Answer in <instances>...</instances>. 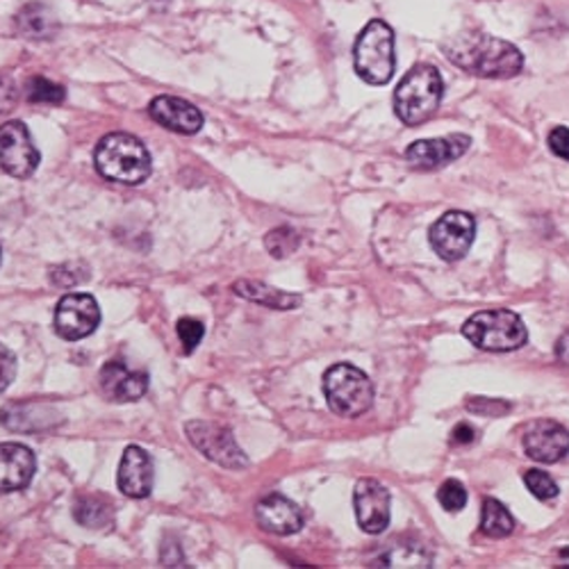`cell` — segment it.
Wrapping results in <instances>:
<instances>
[{
    "label": "cell",
    "mask_w": 569,
    "mask_h": 569,
    "mask_svg": "<svg viewBox=\"0 0 569 569\" xmlns=\"http://www.w3.org/2000/svg\"><path fill=\"white\" fill-rule=\"evenodd\" d=\"M353 508L358 527L378 536L390 527V490L376 479H360L353 490Z\"/></svg>",
    "instance_id": "11"
},
{
    "label": "cell",
    "mask_w": 569,
    "mask_h": 569,
    "mask_svg": "<svg viewBox=\"0 0 569 569\" xmlns=\"http://www.w3.org/2000/svg\"><path fill=\"white\" fill-rule=\"evenodd\" d=\"M93 164L103 178L123 184L144 182L153 169L147 147L128 132L106 134L93 151Z\"/></svg>",
    "instance_id": "2"
},
{
    "label": "cell",
    "mask_w": 569,
    "mask_h": 569,
    "mask_svg": "<svg viewBox=\"0 0 569 569\" xmlns=\"http://www.w3.org/2000/svg\"><path fill=\"white\" fill-rule=\"evenodd\" d=\"M556 360L562 367H569V333H565L556 345Z\"/></svg>",
    "instance_id": "35"
},
{
    "label": "cell",
    "mask_w": 569,
    "mask_h": 569,
    "mask_svg": "<svg viewBox=\"0 0 569 569\" xmlns=\"http://www.w3.org/2000/svg\"><path fill=\"white\" fill-rule=\"evenodd\" d=\"M467 408L471 412L477 415H490V417H497V415H506L510 410V403H503V401H490V399H469Z\"/></svg>",
    "instance_id": "32"
},
{
    "label": "cell",
    "mask_w": 569,
    "mask_h": 569,
    "mask_svg": "<svg viewBox=\"0 0 569 569\" xmlns=\"http://www.w3.org/2000/svg\"><path fill=\"white\" fill-rule=\"evenodd\" d=\"M56 284H62V288H69V284H76L80 280V273H78V267L76 264H62L56 273Z\"/></svg>",
    "instance_id": "33"
},
{
    "label": "cell",
    "mask_w": 569,
    "mask_h": 569,
    "mask_svg": "<svg viewBox=\"0 0 569 569\" xmlns=\"http://www.w3.org/2000/svg\"><path fill=\"white\" fill-rule=\"evenodd\" d=\"M515 531V519L508 512V508L488 497L483 501V515H481V533L488 538H508Z\"/></svg>",
    "instance_id": "23"
},
{
    "label": "cell",
    "mask_w": 569,
    "mask_h": 569,
    "mask_svg": "<svg viewBox=\"0 0 569 569\" xmlns=\"http://www.w3.org/2000/svg\"><path fill=\"white\" fill-rule=\"evenodd\" d=\"M473 234H477V221H473V217L460 210H451L433 223L429 240L433 251L442 260L458 262L469 253Z\"/></svg>",
    "instance_id": "8"
},
{
    "label": "cell",
    "mask_w": 569,
    "mask_h": 569,
    "mask_svg": "<svg viewBox=\"0 0 569 569\" xmlns=\"http://www.w3.org/2000/svg\"><path fill=\"white\" fill-rule=\"evenodd\" d=\"M60 421L62 417L53 406L37 403V401H17V403L3 406V410H0V423L17 433L51 431Z\"/></svg>",
    "instance_id": "16"
},
{
    "label": "cell",
    "mask_w": 569,
    "mask_h": 569,
    "mask_svg": "<svg viewBox=\"0 0 569 569\" xmlns=\"http://www.w3.org/2000/svg\"><path fill=\"white\" fill-rule=\"evenodd\" d=\"M462 336L481 351H515L529 340V330L510 310H483L469 317Z\"/></svg>",
    "instance_id": "5"
},
{
    "label": "cell",
    "mask_w": 569,
    "mask_h": 569,
    "mask_svg": "<svg viewBox=\"0 0 569 569\" xmlns=\"http://www.w3.org/2000/svg\"><path fill=\"white\" fill-rule=\"evenodd\" d=\"M353 67L356 73L369 84H388L395 76L397 58H395V30L381 21H369L353 49Z\"/></svg>",
    "instance_id": "4"
},
{
    "label": "cell",
    "mask_w": 569,
    "mask_h": 569,
    "mask_svg": "<svg viewBox=\"0 0 569 569\" xmlns=\"http://www.w3.org/2000/svg\"><path fill=\"white\" fill-rule=\"evenodd\" d=\"M258 525L276 536H292L303 529L301 508L282 495H269L256 506Z\"/></svg>",
    "instance_id": "17"
},
{
    "label": "cell",
    "mask_w": 569,
    "mask_h": 569,
    "mask_svg": "<svg viewBox=\"0 0 569 569\" xmlns=\"http://www.w3.org/2000/svg\"><path fill=\"white\" fill-rule=\"evenodd\" d=\"M14 376H17V358L6 345H0V392H6L12 386Z\"/></svg>",
    "instance_id": "30"
},
{
    "label": "cell",
    "mask_w": 569,
    "mask_h": 569,
    "mask_svg": "<svg viewBox=\"0 0 569 569\" xmlns=\"http://www.w3.org/2000/svg\"><path fill=\"white\" fill-rule=\"evenodd\" d=\"M149 114L162 128L180 132V134H197L203 128V114L197 106L187 103L178 97H158L149 106Z\"/></svg>",
    "instance_id": "19"
},
{
    "label": "cell",
    "mask_w": 569,
    "mask_h": 569,
    "mask_svg": "<svg viewBox=\"0 0 569 569\" xmlns=\"http://www.w3.org/2000/svg\"><path fill=\"white\" fill-rule=\"evenodd\" d=\"M19 32L30 37V39H51L58 30V21L49 8H43L39 3H32L21 10L17 17Z\"/></svg>",
    "instance_id": "21"
},
{
    "label": "cell",
    "mask_w": 569,
    "mask_h": 569,
    "mask_svg": "<svg viewBox=\"0 0 569 569\" xmlns=\"http://www.w3.org/2000/svg\"><path fill=\"white\" fill-rule=\"evenodd\" d=\"M232 292L237 297H242L247 301L273 308V310H292L301 306V297L299 295H290L271 288L267 282H258V280H237L232 284Z\"/></svg>",
    "instance_id": "20"
},
{
    "label": "cell",
    "mask_w": 569,
    "mask_h": 569,
    "mask_svg": "<svg viewBox=\"0 0 569 569\" xmlns=\"http://www.w3.org/2000/svg\"><path fill=\"white\" fill-rule=\"evenodd\" d=\"M37 469L34 453L19 445L6 442L0 445V492H17L30 486Z\"/></svg>",
    "instance_id": "18"
},
{
    "label": "cell",
    "mask_w": 569,
    "mask_h": 569,
    "mask_svg": "<svg viewBox=\"0 0 569 569\" xmlns=\"http://www.w3.org/2000/svg\"><path fill=\"white\" fill-rule=\"evenodd\" d=\"M525 451L536 462H558L569 453V433L558 421L538 419L525 433Z\"/></svg>",
    "instance_id": "12"
},
{
    "label": "cell",
    "mask_w": 569,
    "mask_h": 569,
    "mask_svg": "<svg viewBox=\"0 0 569 569\" xmlns=\"http://www.w3.org/2000/svg\"><path fill=\"white\" fill-rule=\"evenodd\" d=\"M473 440H477V433H473V429H471L469 423H458V426H456L453 436H451V442H453V445L465 447V445H471Z\"/></svg>",
    "instance_id": "34"
},
{
    "label": "cell",
    "mask_w": 569,
    "mask_h": 569,
    "mask_svg": "<svg viewBox=\"0 0 569 569\" xmlns=\"http://www.w3.org/2000/svg\"><path fill=\"white\" fill-rule=\"evenodd\" d=\"M99 388L106 399L117 403L139 401L149 390V373L134 371L123 362H108L99 373Z\"/></svg>",
    "instance_id": "15"
},
{
    "label": "cell",
    "mask_w": 569,
    "mask_h": 569,
    "mask_svg": "<svg viewBox=\"0 0 569 569\" xmlns=\"http://www.w3.org/2000/svg\"><path fill=\"white\" fill-rule=\"evenodd\" d=\"M562 556H567V558H569V549H565V551H562Z\"/></svg>",
    "instance_id": "36"
},
{
    "label": "cell",
    "mask_w": 569,
    "mask_h": 569,
    "mask_svg": "<svg viewBox=\"0 0 569 569\" xmlns=\"http://www.w3.org/2000/svg\"><path fill=\"white\" fill-rule=\"evenodd\" d=\"M99 323L101 308L91 295H67L56 308V330L69 342L89 338Z\"/></svg>",
    "instance_id": "10"
},
{
    "label": "cell",
    "mask_w": 569,
    "mask_h": 569,
    "mask_svg": "<svg viewBox=\"0 0 569 569\" xmlns=\"http://www.w3.org/2000/svg\"><path fill=\"white\" fill-rule=\"evenodd\" d=\"M184 433L203 456H208L212 462L226 467V469H244L249 467L247 453L237 447L232 433L226 426H219L214 421H189L184 423Z\"/></svg>",
    "instance_id": "7"
},
{
    "label": "cell",
    "mask_w": 569,
    "mask_h": 569,
    "mask_svg": "<svg viewBox=\"0 0 569 569\" xmlns=\"http://www.w3.org/2000/svg\"><path fill=\"white\" fill-rule=\"evenodd\" d=\"M471 139L467 134H449L442 139H421L408 147L406 160L415 169H440L467 153Z\"/></svg>",
    "instance_id": "13"
},
{
    "label": "cell",
    "mask_w": 569,
    "mask_h": 569,
    "mask_svg": "<svg viewBox=\"0 0 569 569\" xmlns=\"http://www.w3.org/2000/svg\"><path fill=\"white\" fill-rule=\"evenodd\" d=\"M445 93V82L433 64H417L410 69L395 91V112L406 126H419L429 121Z\"/></svg>",
    "instance_id": "3"
},
{
    "label": "cell",
    "mask_w": 569,
    "mask_h": 569,
    "mask_svg": "<svg viewBox=\"0 0 569 569\" xmlns=\"http://www.w3.org/2000/svg\"><path fill=\"white\" fill-rule=\"evenodd\" d=\"M176 333H178V338H180L184 351L192 353V351L201 345V340H203V336H206V326H203L199 319L184 317V319H180V321L176 323Z\"/></svg>",
    "instance_id": "27"
},
{
    "label": "cell",
    "mask_w": 569,
    "mask_h": 569,
    "mask_svg": "<svg viewBox=\"0 0 569 569\" xmlns=\"http://www.w3.org/2000/svg\"><path fill=\"white\" fill-rule=\"evenodd\" d=\"M73 517L78 525L87 529H108L114 519L112 506L99 497H80L73 506Z\"/></svg>",
    "instance_id": "22"
},
{
    "label": "cell",
    "mask_w": 569,
    "mask_h": 569,
    "mask_svg": "<svg viewBox=\"0 0 569 569\" xmlns=\"http://www.w3.org/2000/svg\"><path fill=\"white\" fill-rule=\"evenodd\" d=\"M153 477L156 473L151 456L137 445L126 447L117 471L119 490L130 499H144L153 490Z\"/></svg>",
    "instance_id": "14"
},
{
    "label": "cell",
    "mask_w": 569,
    "mask_h": 569,
    "mask_svg": "<svg viewBox=\"0 0 569 569\" xmlns=\"http://www.w3.org/2000/svg\"><path fill=\"white\" fill-rule=\"evenodd\" d=\"M26 99L30 103H49V106H60L67 99V89L49 78L43 76H32L26 82Z\"/></svg>",
    "instance_id": "24"
},
{
    "label": "cell",
    "mask_w": 569,
    "mask_h": 569,
    "mask_svg": "<svg viewBox=\"0 0 569 569\" xmlns=\"http://www.w3.org/2000/svg\"><path fill=\"white\" fill-rule=\"evenodd\" d=\"M442 51L451 64L479 78H515L525 67V56L510 41L477 30L447 39Z\"/></svg>",
    "instance_id": "1"
},
{
    "label": "cell",
    "mask_w": 569,
    "mask_h": 569,
    "mask_svg": "<svg viewBox=\"0 0 569 569\" xmlns=\"http://www.w3.org/2000/svg\"><path fill=\"white\" fill-rule=\"evenodd\" d=\"M549 149L553 156L569 162V128L558 126L549 132Z\"/></svg>",
    "instance_id": "31"
},
{
    "label": "cell",
    "mask_w": 569,
    "mask_h": 569,
    "mask_svg": "<svg viewBox=\"0 0 569 569\" xmlns=\"http://www.w3.org/2000/svg\"><path fill=\"white\" fill-rule=\"evenodd\" d=\"M525 483H527V488H529V492L536 497V499H540V501H553L556 497H558V486H556V481L549 477L547 471H542V469H531V471H527L525 473Z\"/></svg>",
    "instance_id": "26"
},
{
    "label": "cell",
    "mask_w": 569,
    "mask_h": 569,
    "mask_svg": "<svg viewBox=\"0 0 569 569\" xmlns=\"http://www.w3.org/2000/svg\"><path fill=\"white\" fill-rule=\"evenodd\" d=\"M17 103H19V87H17V82L10 76L0 73V117L10 114L17 108Z\"/></svg>",
    "instance_id": "29"
},
{
    "label": "cell",
    "mask_w": 569,
    "mask_h": 569,
    "mask_svg": "<svg viewBox=\"0 0 569 569\" xmlns=\"http://www.w3.org/2000/svg\"><path fill=\"white\" fill-rule=\"evenodd\" d=\"M438 501H440V506H442L447 512H458V510H462L465 503H467V490H465V486H462L460 481L449 479V481H445V483L440 486V490H438Z\"/></svg>",
    "instance_id": "28"
},
{
    "label": "cell",
    "mask_w": 569,
    "mask_h": 569,
    "mask_svg": "<svg viewBox=\"0 0 569 569\" xmlns=\"http://www.w3.org/2000/svg\"><path fill=\"white\" fill-rule=\"evenodd\" d=\"M39 151L30 130L21 121H8L0 126V167L14 178H28L39 167Z\"/></svg>",
    "instance_id": "9"
},
{
    "label": "cell",
    "mask_w": 569,
    "mask_h": 569,
    "mask_svg": "<svg viewBox=\"0 0 569 569\" xmlns=\"http://www.w3.org/2000/svg\"><path fill=\"white\" fill-rule=\"evenodd\" d=\"M323 395L328 408L340 417H360L373 406V383L353 365L340 362L323 373Z\"/></svg>",
    "instance_id": "6"
},
{
    "label": "cell",
    "mask_w": 569,
    "mask_h": 569,
    "mask_svg": "<svg viewBox=\"0 0 569 569\" xmlns=\"http://www.w3.org/2000/svg\"><path fill=\"white\" fill-rule=\"evenodd\" d=\"M299 242H301L299 234H297L292 228H288V226L271 230V232L267 234V240H264L267 251H269L273 258H288L290 253H295V251L299 249Z\"/></svg>",
    "instance_id": "25"
}]
</instances>
